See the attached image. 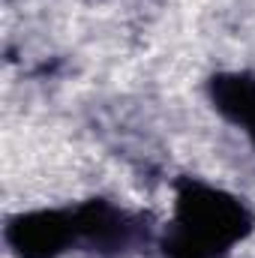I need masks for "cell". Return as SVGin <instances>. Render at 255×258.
<instances>
[{
  "instance_id": "6da1fadb",
  "label": "cell",
  "mask_w": 255,
  "mask_h": 258,
  "mask_svg": "<svg viewBox=\"0 0 255 258\" xmlns=\"http://www.w3.org/2000/svg\"><path fill=\"white\" fill-rule=\"evenodd\" d=\"M252 213L237 195L183 177L174 216L159 240L162 258H225L252 231Z\"/></svg>"
},
{
  "instance_id": "7a4b0ae2",
  "label": "cell",
  "mask_w": 255,
  "mask_h": 258,
  "mask_svg": "<svg viewBox=\"0 0 255 258\" xmlns=\"http://www.w3.org/2000/svg\"><path fill=\"white\" fill-rule=\"evenodd\" d=\"M6 246L15 258H60L81 246L75 207H51L18 213L6 222Z\"/></svg>"
},
{
  "instance_id": "3957f363",
  "label": "cell",
  "mask_w": 255,
  "mask_h": 258,
  "mask_svg": "<svg viewBox=\"0 0 255 258\" xmlns=\"http://www.w3.org/2000/svg\"><path fill=\"white\" fill-rule=\"evenodd\" d=\"M210 102L225 120L243 129L255 144V75L222 72L210 78Z\"/></svg>"
}]
</instances>
